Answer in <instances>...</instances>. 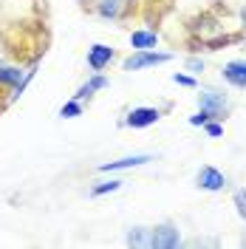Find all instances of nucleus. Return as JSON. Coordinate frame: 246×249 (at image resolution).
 I'll use <instances>...</instances> for the list:
<instances>
[{"label": "nucleus", "mask_w": 246, "mask_h": 249, "mask_svg": "<svg viewBox=\"0 0 246 249\" xmlns=\"http://www.w3.org/2000/svg\"><path fill=\"white\" fill-rule=\"evenodd\" d=\"M170 62V54H153V51H139L133 57L124 60V71H139V68H150V65H161Z\"/></svg>", "instance_id": "f257e3e1"}, {"label": "nucleus", "mask_w": 246, "mask_h": 249, "mask_svg": "<svg viewBox=\"0 0 246 249\" xmlns=\"http://www.w3.org/2000/svg\"><path fill=\"white\" fill-rule=\"evenodd\" d=\"M181 244V235L173 224H161L153 230V249H176Z\"/></svg>", "instance_id": "f03ea898"}, {"label": "nucleus", "mask_w": 246, "mask_h": 249, "mask_svg": "<svg viewBox=\"0 0 246 249\" xmlns=\"http://www.w3.org/2000/svg\"><path fill=\"white\" fill-rule=\"evenodd\" d=\"M158 110L156 108H133L130 113H127V119H124V124L127 127H147V124H156L158 122Z\"/></svg>", "instance_id": "7ed1b4c3"}, {"label": "nucleus", "mask_w": 246, "mask_h": 249, "mask_svg": "<svg viewBox=\"0 0 246 249\" xmlns=\"http://www.w3.org/2000/svg\"><path fill=\"white\" fill-rule=\"evenodd\" d=\"M227 184V176L215 167H201L198 173V187L201 190H210V193H215V190H224Z\"/></svg>", "instance_id": "20e7f679"}, {"label": "nucleus", "mask_w": 246, "mask_h": 249, "mask_svg": "<svg viewBox=\"0 0 246 249\" xmlns=\"http://www.w3.org/2000/svg\"><path fill=\"white\" fill-rule=\"evenodd\" d=\"M110 60H113V48L102 46V43L88 48V65H91V71H102Z\"/></svg>", "instance_id": "39448f33"}, {"label": "nucleus", "mask_w": 246, "mask_h": 249, "mask_svg": "<svg viewBox=\"0 0 246 249\" xmlns=\"http://www.w3.org/2000/svg\"><path fill=\"white\" fill-rule=\"evenodd\" d=\"M201 108L212 110L215 116H224V110H227V96L218 91H201Z\"/></svg>", "instance_id": "423d86ee"}, {"label": "nucleus", "mask_w": 246, "mask_h": 249, "mask_svg": "<svg viewBox=\"0 0 246 249\" xmlns=\"http://www.w3.org/2000/svg\"><path fill=\"white\" fill-rule=\"evenodd\" d=\"M153 161L150 156H127L119 161H108V164H99V173H113V170H127V167H139V164H147Z\"/></svg>", "instance_id": "0eeeda50"}, {"label": "nucleus", "mask_w": 246, "mask_h": 249, "mask_svg": "<svg viewBox=\"0 0 246 249\" xmlns=\"http://www.w3.org/2000/svg\"><path fill=\"white\" fill-rule=\"evenodd\" d=\"M224 79H229L232 85H238V88H246V60L227 62V68H224Z\"/></svg>", "instance_id": "6e6552de"}, {"label": "nucleus", "mask_w": 246, "mask_h": 249, "mask_svg": "<svg viewBox=\"0 0 246 249\" xmlns=\"http://www.w3.org/2000/svg\"><path fill=\"white\" fill-rule=\"evenodd\" d=\"M156 43H158V37H156L153 31H133V34H130V46L136 48V51L156 48Z\"/></svg>", "instance_id": "1a4fd4ad"}, {"label": "nucleus", "mask_w": 246, "mask_h": 249, "mask_svg": "<svg viewBox=\"0 0 246 249\" xmlns=\"http://www.w3.org/2000/svg\"><path fill=\"white\" fill-rule=\"evenodd\" d=\"M127 244L130 247H153V230H133V232L127 235Z\"/></svg>", "instance_id": "9d476101"}, {"label": "nucleus", "mask_w": 246, "mask_h": 249, "mask_svg": "<svg viewBox=\"0 0 246 249\" xmlns=\"http://www.w3.org/2000/svg\"><path fill=\"white\" fill-rule=\"evenodd\" d=\"M105 85H108V79L105 77H93L91 82H85V85L77 91V99H85V96H91L93 91H99V88H105Z\"/></svg>", "instance_id": "9b49d317"}, {"label": "nucleus", "mask_w": 246, "mask_h": 249, "mask_svg": "<svg viewBox=\"0 0 246 249\" xmlns=\"http://www.w3.org/2000/svg\"><path fill=\"white\" fill-rule=\"evenodd\" d=\"M0 82L3 85H20L23 82V71L20 68H0Z\"/></svg>", "instance_id": "f8f14e48"}, {"label": "nucleus", "mask_w": 246, "mask_h": 249, "mask_svg": "<svg viewBox=\"0 0 246 249\" xmlns=\"http://www.w3.org/2000/svg\"><path fill=\"white\" fill-rule=\"evenodd\" d=\"M124 181H116V178H110V181H99V184L91 190V196H105V193H116Z\"/></svg>", "instance_id": "ddd939ff"}, {"label": "nucleus", "mask_w": 246, "mask_h": 249, "mask_svg": "<svg viewBox=\"0 0 246 249\" xmlns=\"http://www.w3.org/2000/svg\"><path fill=\"white\" fill-rule=\"evenodd\" d=\"M99 15H102V17H116V15H119V0H102Z\"/></svg>", "instance_id": "4468645a"}, {"label": "nucleus", "mask_w": 246, "mask_h": 249, "mask_svg": "<svg viewBox=\"0 0 246 249\" xmlns=\"http://www.w3.org/2000/svg\"><path fill=\"white\" fill-rule=\"evenodd\" d=\"M82 113V108H79V99H74V102H65L60 110V116H65V119H74V116H79Z\"/></svg>", "instance_id": "2eb2a0df"}, {"label": "nucleus", "mask_w": 246, "mask_h": 249, "mask_svg": "<svg viewBox=\"0 0 246 249\" xmlns=\"http://www.w3.org/2000/svg\"><path fill=\"white\" fill-rule=\"evenodd\" d=\"M210 119H215V113H212V110H207V108H201L195 116H190V124H207Z\"/></svg>", "instance_id": "dca6fc26"}, {"label": "nucleus", "mask_w": 246, "mask_h": 249, "mask_svg": "<svg viewBox=\"0 0 246 249\" xmlns=\"http://www.w3.org/2000/svg\"><path fill=\"white\" fill-rule=\"evenodd\" d=\"M235 207H238V215L246 221V190H238L235 193Z\"/></svg>", "instance_id": "f3484780"}, {"label": "nucleus", "mask_w": 246, "mask_h": 249, "mask_svg": "<svg viewBox=\"0 0 246 249\" xmlns=\"http://www.w3.org/2000/svg\"><path fill=\"white\" fill-rule=\"evenodd\" d=\"M173 82H176V85H187V88H195V79L187 77V74H176V77H173Z\"/></svg>", "instance_id": "a211bd4d"}, {"label": "nucleus", "mask_w": 246, "mask_h": 249, "mask_svg": "<svg viewBox=\"0 0 246 249\" xmlns=\"http://www.w3.org/2000/svg\"><path fill=\"white\" fill-rule=\"evenodd\" d=\"M204 127H207V133H210V136H221V133H224V127H221L218 122H207Z\"/></svg>", "instance_id": "6ab92c4d"}, {"label": "nucleus", "mask_w": 246, "mask_h": 249, "mask_svg": "<svg viewBox=\"0 0 246 249\" xmlns=\"http://www.w3.org/2000/svg\"><path fill=\"white\" fill-rule=\"evenodd\" d=\"M187 68H190V71H204V62L201 60H190L187 62Z\"/></svg>", "instance_id": "aec40b11"}, {"label": "nucleus", "mask_w": 246, "mask_h": 249, "mask_svg": "<svg viewBox=\"0 0 246 249\" xmlns=\"http://www.w3.org/2000/svg\"><path fill=\"white\" fill-rule=\"evenodd\" d=\"M244 23H246V9H244Z\"/></svg>", "instance_id": "412c9836"}]
</instances>
